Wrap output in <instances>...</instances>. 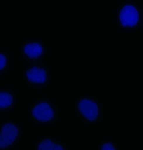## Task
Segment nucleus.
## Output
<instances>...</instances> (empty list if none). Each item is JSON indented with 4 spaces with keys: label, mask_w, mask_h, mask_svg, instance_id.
<instances>
[{
    "label": "nucleus",
    "mask_w": 143,
    "mask_h": 150,
    "mask_svg": "<svg viewBox=\"0 0 143 150\" xmlns=\"http://www.w3.org/2000/svg\"><path fill=\"white\" fill-rule=\"evenodd\" d=\"M116 16L119 27L126 32L139 30L143 24V10L133 1L123 2L118 8Z\"/></svg>",
    "instance_id": "1"
},
{
    "label": "nucleus",
    "mask_w": 143,
    "mask_h": 150,
    "mask_svg": "<svg viewBox=\"0 0 143 150\" xmlns=\"http://www.w3.org/2000/svg\"><path fill=\"white\" fill-rule=\"evenodd\" d=\"M78 116L85 123L93 125L102 118V105L99 99L93 96H83L75 102Z\"/></svg>",
    "instance_id": "2"
},
{
    "label": "nucleus",
    "mask_w": 143,
    "mask_h": 150,
    "mask_svg": "<svg viewBox=\"0 0 143 150\" xmlns=\"http://www.w3.org/2000/svg\"><path fill=\"white\" fill-rule=\"evenodd\" d=\"M58 106L47 98L39 99L30 108V116L37 124L50 125L56 122Z\"/></svg>",
    "instance_id": "3"
},
{
    "label": "nucleus",
    "mask_w": 143,
    "mask_h": 150,
    "mask_svg": "<svg viewBox=\"0 0 143 150\" xmlns=\"http://www.w3.org/2000/svg\"><path fill=\"white\" fill-rule=\"evenodd\" d=\"M24 77L27 84L35 88L46 87L51 79L48 68L43 64L31 65L26 67Z\"/></svg>",
    "instance_id": "4"
},
{
    "label": "nucleus",
    "mask_w": 143,
    "mask_h": 150,
    "mask_svg": "<svg viewBox=\"0 0 143 150\" xmlns=\"http://www.w3.org/2000/svg\"><path fill=\"white\" fill-rule=\"evenodd\" d=\"M21 127L13 121H7L0 125V150H9L18 144L21 134Z\"/></svg>",
    "instance_id": "5"
},
{
    "label": "nucleus",
    "mask_w": 143,
    "mask_h": 150,
    "mask_svg": "<svg viewBox=\"0 0 143 150\" xmlns=\"http://www.w3.org/2000/svg\"><path fill=\"white\" fill-rule=\"evenodd\" d=\"M21 52L23 57L27 60L38 61L44 57V46L39 40H28L21 46Z\"/></svg>",
    "instance_id": "6"
},
{
    "label": "nucleus",
    "mask_w": 143,
    "mask_h": 150,
    "mask_svg": "<svg viewBox=\"0 0 143 150\" xmlns=\"http://www.w3.org/2000/svg\"><path fill=\"white\" fill-rule=\"evenodd\" d=\"M16 105V96L12 90L0 88V112L12 110Z\"/></svg>",
    "instance_id": "7"
},
{
    "label": "nucleus",
    "mask_w": 143,
    "mask_h": 150,
    "mask_svg": "<svg viewBox=\"0 0 143 150\" xmlns=\"http://www.w3.org/2000/svg\"><path fill=\"white\" fill-rule=\"evenodd\" d=\"M66 144L51 137L39 138L36 144V150H68Z\"/></svg>",
    "instance_id": "8"
},
{
    "label": "nucleus",
    "mask_w": 143,
    "mask_h": 150,
    "mask_svg": "<svg viewBox=\"0 0 143 150\" xmlns=\"http://www.w3.org/2000/svg\"><path fill=\"white\" fill-rule=\"evenodd\" d=\"M10 66V57L6 52L0 50V75L4 74Z\"/></svg>",
    "instance_id": "9"
},
{
    "label": "nucleus",
    "mask_w": 143,
    "mask_h": 150,
    "mask_svg": "<svg viewBox=\"0 0 143 150\" xmlns=\"http://www.w3.org/2000/svg\"><path fill=\"white\" fill-rule=\"evenodd\" d=\"M99 150H120L115 143L111 140H103L100 144Z\"/></svg>",
    "instance_id": "10"
}]
</instances>
